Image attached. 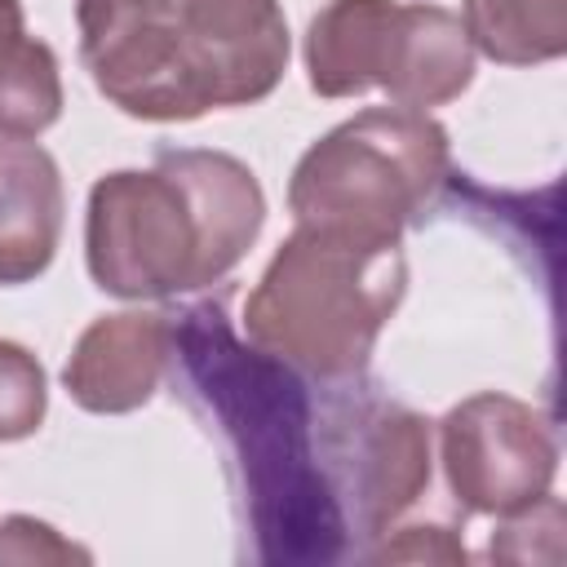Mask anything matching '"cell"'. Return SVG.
<instances>
[{"label":"cell","mask_w":567,"mask_h":567,"mask_svg":"<svg viewBox=\"0 0 567 567\" xmlns=\"http://www.w3.org/2000/svg\"><path fill=\"white\" fill-rule=\"evenodd\" d=\"M168 381L221 452L239 563H368L430 487L421 412L363 377L323 381L257 350L221 297L168 310Z\"/></svg>","instance_id":"6da1fadb"},{"label":"cell","mask_w":567,"mask_h":567,"mask_svg":"<svg viewBox=\"0 0 567 567\" xmlns=\"http://www.w3.org/2000/svg\"><path fill=\"white\" fill-rule=\"evenodd\" d=\"M266 195L257 173L199 146H159L151 168L93 182L84 261L102 292L159 301L221 284L257 244Z\"/></svg>","instance_id":"7a4b0ae2"},{"label":"cell","mask_w":567,"mask_h":567,"mask_svg":"<svg viewBox=\"0 0 567 567\" xmlns=\"http://www.w3.org/2000/svg\"><path fill=\"white\" fill-rule=\"evenodd\" d=\"M403 292V244L297 226L248 292L244 332L297 372L346 381L363 377Z\"/></svg>","instance_id":"3957f363"},{"label":"cell","mask_w":567,"mask_h":567,"mask_svg":"<svg viewBox=\"0 0 567 567\" xmlns=\"http://www.w3.org/2000/svg\"><path fill=\"white\" fill-rule=\"evenodd\" d=\"M452 186L447 128L412 106H368L323 133L292 168L297 226L403 244Z\"/></svg>","instance_id":"277c9868"},{"label":"cell","mask_w":567,"mask_h":567,"mask_svg":"<svg viewBox=\"0 0 567 567\" xmlns=\"http://www.w3.org/2000/svg\"><path fill=\"white\" fill-rule=\"evenodd\" d=\"M75 22L93 89L124 115L186 124L213 111L173 0H75Z\"/></svg>","instance_id":"5b68a950"},{"label":"cell","mask_w":567,"mask_h":567,"mask_svg":"<svg viewBox=\"0 0 567 567\" xmlns=\"http://www.w3.org/2000/svg\"><path fill=\"white\" fill-rule=\"evenodd\" d=\"M439 447L447 487L470 514H518L540 501L558 474V439L549 416L496 390L461 399L439 425Z\"/></svg>","instance_id":"8992f818"},{"label":"cell","mask_w":567,"mask_h":567,"mask_svg":"<svg viewBox=\"0 0 567 567\" xmlns=\"http://www.w3.org/2000/svg\"><path fill=\"white\" fill-rule=\"evenodd\" d=\"M186 53L213 106H252L288 71V18L279 0H173Z\"/></svg>","instance_id":"52a82bcc"},{"label":"cell","mask_w":567,"mask_h":567,"mask_svg":"<svg viewBox=\"0 0 567 567\" xmlns=\"http://www.w3.org/2000/svg\"><path fill=\"white\" fill-rule=\"evenodd\" d=\"M168 377V310H120L93 319L66 368V394L97 416H124L151 403Z\"/></svg>","instance_id":"ba28073f"},{"label":"cell","mask_w":567,"mask_h":567,"mask_svg":"<svg viewBox=\"0 0 567 567\" xmlns=\"http://www.w3.org/2000/svg\"><path fill=\"white\" fill-rule=\"evenodd\" d=\"M62 173L35 137H0V288L49 270L62 239Z\"/></svg>","instance_id":"9c48e42d"},{"label":"cell","mask_w":567,"mask_h":567,"mask_svg":"<svg viewBox=\"0 0 567 567\" xmlns=\"http://www.w3.org/2000/svg\"><path fill=\"white\" fill-rule=\"evenodd\" d=\"M470 80H474V44L461 18L439 4H399L381 93H390L394 106L425 111L461 97Z\"/></svg>","instance_id":"30bf717a"},{"label":"cell","mask_w":567,"mask_h":567,"mask_svg":"<svg viewBox=\"0 0 567 567\" xmlns=\"http://www.w3.org/2000/svg\"><path fill=\"white\" fill-rule=\"evenodd\" d=\"M399 0H328L306 27V75L319 97L381 89Z\"/></svg>","instance_id":"8fae6325"},{"label":"cell","mask_w":567,"mask_h":567,"mask_svg":"<svg viewBox=\"0 0 567 567\" xmlns=\"http://www.w3.org/2000/svg\"><path fill=\"white\" fill-rule=\"evenodd\" d=\"M474 53L501 66H540L567 53V0H461Z\"/></svg>","instance_id":"7c38bea8"},{"label":"cell","mask_w":567,"mask_h":567,"mask_svg":"<svg viewBox=\"0 0 567 567\" xmlns=\"http://www.w3.org/2000/svg\"><path fill=\"white\" fill-rule=\"evenodd\" d=\"M62 115V75L44 40L27 35L0 62V137H40Z\"/></svg>","instance_id":"4fadbf2b"},{"label":"cell","mask_w":567,"mask_h":567,"mask_svg":"<svg viewBox=\"0 0 567 567\" xmlns=\"http://www.w3.org/2000/svg\"><path fill=\"white\" fill-rule=\"evenodd\" d=\"M44 412H49L44 363L27 346L0 337V443L31 439L44 425Z\"/></svg>","instance_id":"5bb4252c"},{"label":"cell","mask_w":567,"mask_h":567,"mask_svg":"<svg viewBox=\"0 0 567 567\" xmlns=\"http://www.w3.org/2000/svg\"><path fill=\"white\" fill-rule=\"evenodd\" d=\"M563 523H567L563 501L545 492L527 509L501 518L487 554L496 563H558L563 558Z\"/></svg>","instance_id":"9a60e30c"},{"label":"cell","mask_w":567,"mask_h":567,"mask_svg":"<svg viewBox=\"0 0 567 567\" xmlns=\"http://www.w3.org/2000/svg\"><path fill=\"white\" fill-rule=\"evenodd\" d=\"M0 563H22V567H44V563H93V554L75 540H66L62 532H53L49 523L31 518V514H9L0 523Z\"/></svg>","instance_id":"2e32d148"},{"label":"cell","mask_w":567,"mask_h":567,"mask_svg":"<svg viewBox=\"0 0 567 567\" xmlns=\"http://www.w3.org/2000/svg\"><path fill=\"white\" fill-rule=\"evenodd\" d=\"M465 545L452 527H434V523H416V527H399V536H381L368 549V563H465Z\"/></svg>","instance_id":"e0dca14e"},{"label":"cell","mask_w":567,"mask_h":567,"mask_svg":"<svg viewBox=\"0 0 567 567\" xmlns=\"http://www.w3.org/2000/svg\"><path fill=\"white\" fill-rule=\"evenodd\" d=\"M27 40V13L22 0H0V62Z\"/></svg>","instance_id":"ac0fdd59"}]
</instances>
